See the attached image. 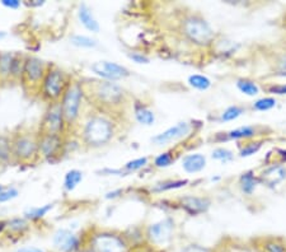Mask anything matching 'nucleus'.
Segmentation results:
<instances>
[{"label": "nucleus", "instance_id": "obj_1", "mask_svg": "<svg viewBox=\"0 0 286 252\" xmlns=\"http://www.w3.org/2000/svg\"><path fill=\"white\" fill-rule=\"evenodd\" d=\"M84 98L97 109L107 116H117L125 112L130 102L127 92L115 82L86 78L80 79Z\"/></svg>", "mask_w": 286, "mask_h": 252}, {"label": "nucleus", "instance_id": "obj_2", "mask_svg": "<svg viewBox=\"0 0 286 252\" xmlns=\"http://www.w3.org/2000/svg\"><path fill=\"white\" fill-rule=\"evenodd\" d=\"M115 137V124L110 116L93 113L80 126V139L88 148L107 145Z\"/></svg>", "mask_w": 286, "mask_h": 252}, {"label": "nucleus", "instance_id": "obj_3", "mask_svg": "<svg viewBox=\"0 0 286 252\" xmlns=\"http://www.w3.org/2000/svg\"><path fill=\"white\" fill-rule=\"evenodd\" d=\"M71 80H73V76L67 72L50 63L49 69L46 72L45 78L41 84L38 97L47 105L60 102L63 94L65 93Z\"/></svg>", "mask_w": 286, "mask_h": 252}, {"label": "nucleus", "instance_id": "obj_4", "mask_svg": "<svg viewBox=\"0 0 286 252\" xmlns=\"http://www.w3.org/2000/svg\"><path fill=\"white\" fill-rule=\"evenodd\" d=\"M13 163L34 164L38 158V134L37 131L18 130L10 135Z\"/></svg>", "mask_w": 286, "mask_h": 252}, {"label": "nucleus", "instance_id": "obj_5", "mask_svg": "<svg viewBox=\"0 0 286 252\" xmlns=\"http://www.w3.org/2000/svg\"><path fill=\"white\" fill-rule=\"evenodd\" d=\"M84 100L86 98H84V92H83L80 80L73 79L60 100L61 111L64 115L67 133L78 128Z\"/></svg>", "mask_w": 286, "mask_h": 252}, {"label": "nucleus", "instance_id": "obj_6", "mask_svg": "<svg viewBox=\"0 0 286 252\" xmlns=\"http://www.w3.org/2000/svg\"><path fill=\"white\" fill-rule=\"evenodd\" d=\"M50 63L34 55H26L25 67L22 73L21 84L26 93L31 96H38L45 74L49 69Z\"/></svg>", "mask_w": 286, "mask_h": 252}, {"label": "nucleus", "instance_id": "obj_7", "mask_svg": "<svg viewBox=\"0 0 286 252\" xmlns=\"http://www.w3.org/2000/svg\"><path fill=\"white\" fill-rule=\"evenodd\" d=\"M181 31L190 42L198 46H209L214 42L215 32L202 17L190 14L181 22Z\"/></svg>", "mask_w": 286, "mask_h": 252}, {"label": "nucleus", "instance_id": "obj_8", "mask_svg": "<svg viewBox=\"0 0 286 252\" xmlns=\"http://www.w3.org/2000/svg\"><path fill=\"white\" fill-rule=\"evenodd\" d=\"M37 133L66 137V125H65L64 115L61 111L60 102H54V104H49L46 106Z\"/></svg>", "mask_w": 286, "mask_h": 252}, {"label": "nucleus", "instance_id": "obj_9", "mask_svg": "<svg viewBox=\"0 0 286 252\" xmlns=\"http://www.w3.org/2000/svg\"><path fill=\"white\" fill-rule=\"evenodd\" d=\"M89 249L93 252H128L125 238L110 231H100L91 237Z\"/></svg>", "mask_w": 286, "mask_h": 252}, {"label": "nucleus", "instance_id": "obj_10", "mask_svg": "<svg viewBox=\"0 0 286 252\" xmlns=\"http://www.w3.org/2000/svg\"><path fill=\"white\" fill-rule=\"evenodd\" d=\"M38 134V158L40 161L54 162L60 158L65 148V138L60 135Z\"/></svg>", "mask_w": 286, "mask_h": 252}, {"label": "nucleus", "instance_id": "obj_11", "mask_svg": "<svg viewBox=\"0 0 286 252\" xmlns=\"http://www.w3.org/2000/svg\"><path fill=\"white\" fill-rule=\"evenodd\" d=\"M91 70L98 79L108 80V82H116V80L125 79L130 75V70L127 68L122 67L117 63L112 61H97L91 65Z\"/></svg>", "mask_w": 286, "mask_h": 252}, {"label": "nucleus", "instance_id": "obj_12", "mask_svg": "<svg viewBox=\"0 0 286 252\" xmlns=\"http://www.w3.org/2000/svg\"><path fill=\"white\" fill-rule=\"evenodd\" d=\"M54 246L61 252H75L80 249V238L66 228H59L52 237Z\"/></svg>", "mask_w": 286, "mask_h": 252}, {"label": "nucleus", "instance_id": "obj_13", "mask_svg": "<svg viewBox=\"0 0 286 252\" xmlns=\"http://www.w3.org/2000/svg\"><path fill=\"white\" fill-rule=\"evenodd\" d=\"M173 228V220L169 218H165L160 220V222L150 224L148 229H146V236L154 243H165L168 240H171Z\"/></svg>", "mask_w": 286, "mask_h": 252}, {"label": "nucleus", "instance_id": "obj_14", "mask_svg": "<svg viewBox=\"0 0 286 252\" xmlns=\"http://www.w3.org/2000/svg\"><path fill=\"white\" fill-rule=\"evenodd\" d=\"M190 131H191V125L186 121H182L178 122L174 126H172V128L167 129L163 133L158 134L152 140L156 144H158V145H164V144L171 143V142H174V140H178L181 138L186 137Z\"/></svg>", "mask_w": 286, "mask_h": 252}, {"label": "nucleus", "instance_id": "obj_15", "mask_svg": "<svg viewBox=\"0 0 286 252\" xmlns=\"http://www.w3.org/2000/svg\"><path fill=\"white\" fill-rule=\"evenodd\" d=\"M181 205L191 216H198L207 212L210 208V200L198 196H185L181 199Z\"/></svg>", "mask_w": 286, "mask_h": 252}, {"label": "nucleus", "instance_id": "obj_16", "mask_svg": "<svg viewBox=\"0 0 286 252\" xmlns=\"http://www.w3.org/2000/svg\"><path fill=\"white\" fill-rule=\"evenodd\" d=\"M15 52L0 51V85L12 83V67Z\"/></svg>", "mask_w": 286, "mask_h": 252}, {"label": "nucleus", "instance_id": "obj_17", "mask_svg": "<svg viewBox=\"0 0 286 252\" xmlns=\"http://www.w3.org/2000/svg\"><path fill=\"white\" fill-rule=\"evenodd\" d=\"M78 18H79L80 23H82L89 32H93V34H98L100 30L99 23L95 19V14L92 12V9L89 8L87 4H80L79 9H78Z\"/></svg>", "mask_w": 286, "mask_h": 252}, {"label": "nucleus", "instance_id": "obj_18", "mask_svg": "<svg viewBox=\"0 0 286 252\" xmlns=\"http://www.w3.org/2000/svg\"><path fill=\"white\" fill-rule=\"evenodd\" d=\"M205 166H206V158H205V155L200 154V153L186 155L182 159V167L187 173L200 172L204 170Z\"/></svg>", "mask_w": 286, "mask_h": 252}, {"label": "nucleus", "instance_id": "obj_19", "mask_svg": "<svg viewBox=\"0 0 286 252\" xmlns=\"http://www.w3.org/2000/svg\"><path fill=\"white\" fill-rule=\"evenodd\" d=\"M134 115L137 122H140L141 125H146V126L153 125L156 121V116H154L152 109L148 108L141 102H137V101L134 104Z\"/></svg>", "mask_w": 286, "mask_h": 252}, {"label": "nucleus", "instance_id": "obj_20", "mask_svg": "<svg viewBox=\"0 0 286 252\" xmlns=\"http://www.w3.org/2000/svg\"><path fill=\"white\" fill-rule=\"evenodd\" d=\"M10 163H13L10 135L0 134V166H8Z\"/></svg>", "mask_w": 286, "mask_h": 252}, {"label": "nucleus", "instance_id": "obj_21", "mask_svg": "<svg viewBox=\"0 0 286 252\" xmlns=\"http://www.w3.org/2000/svg\"><path fill=\"white\" fill-rule=\"evenodd\" d=\"M285 170L283 167H280V166H272V167L267 168V170L262 172L261 180L265 183H268L270 186H274L285 179Z\"/></svg>", "mask_w": 286, "mask_h": 252}, {"label": "nucleus", "instance_id": "obj_22", "mask_svg": "<svg viewBox=\"0 0 286 252\" xmlns=\"http://www.w3.org/2000/svg\"><path fill=\"white\" fill-rule=\"evenodd\" d=\"M54 208V204H45V205H41V207H34L30 208L25 212V218L27 219L28 222H37V220H41V219L45 218L49 212H51V209Z\"/></svg>", "mask_w": 286, "mask_h": 252}, {"label": "nucleus", "instance_id": "obj_23", "mask_svg": "<svg viewBox=\"0 0 286 252\" xmlns=\"http://www.w3.org/2000/svg\"><path fill=\"white\" fill-rule=\"evenodd\" d=\"M82 180H83L82 171H79V170L67 171V172L65 173L64 183H63V186H64V190L66 192L74 191V190L76 188V186L82 182Z\"/></svg>", "mask_w": 286, "mask_h": 252}, {"label": "nucleus", "instance_id": "obj_24", "mask_svg": "<svg viewBox=\"0 0 286 252\" xmlns=\"http://www.w3.org/2000/svg\"><path fill=\"white\" fill-rule=\"evenodd\" d=\"M258 182L259 181L257 180V177L254 176V173H253L252 171L243 173V175L241 176L242 191H243L246 195H251L253 191H254V190H256Z\"/></svg>", "mask_w": 286, "mask_h": 252}, {"label": "nucleus", "instance_id": "obj_25", "mask_svg": "<svg viewBox=\"0 0 286 252\" xmlns=\"http://www.w3.org/2000/svg\"><path fill=\"white\" fill-rule=\"evenodd\" d=\"M26 55L21 52H15L14 60H13L12 67V83H19L23 73V67H25Z\"/></svg>", "mask_w": 286, "mask_h": 252}, {"label": "nucleus", "instance_id": "obj_26", "mask_svg": "<svg viewBox=\"0 0 286 252\" xmlns=\"http://www.w3.org/2000/svg\"><path fill=\"white\" fill-rule=\"evenodd\" d=\"M256 135V130L252 126H242L235 130H231L226 133V138L233 140H241V139H251Z\"/></svg>", "mask_w": 286, "mask_h": 252}, {"label": "nucleus", "instance_id": "obj_27", "mask_svg": "<svg viewBox=\"0 0 286 252\" xmlns=\"http://www.w3.org/2000/svg\"><path fill=\"white\" fill-rule=\"evenodd\" d=\"M28 220L23 216V218H13L10 220H6V228L9 232L17 234H23L28 229Z\"/></svg>", "mask_w": 286, "mask_h": 252}, {"label": "nucleus", "instance_id": "obj_28", "mask_svg": "<svg viewBox=\"0 0 286 252\" xmlns=\"http://www.w3.org/2000/svg\"><path fill=\"white\" fill-rule=\"evenodd\" d=\"M70 43L76 47H82V49H93L97 46V41L89 36L84 35H73L70 37Z\"/></svg>", "mask_w": 286, "mask_h": 252}, {"label": "nucleus", "instance_id": "obj_29", "mask_svg": "<svg viewBox=\"0 0 286 252\" xmlns=\"http://www.w3.org/2000/svg\"><path fill=\"white\" fill-rule=\"evenodd\" d=\"M237 87L242 93L247 94V96H251V97L257 96L259 93L258 85L250 79H239L237 82Z\"/></svg>", "mask_w": 286, "mask_h": 252}, {"label": "nucleus", "instance_id": "obj_30", "mask_svg": "<svg viewBox=\"0 0 286 252\" xmlns=\"http://www.w3.org/2000/svg\"><path fill=\"white\" fill-rule=\"evenodd\" d=\"M189 183V180H176V181H165V182H160L153 187V191L161 192L167 191V190H173V188H180L186 186Z\"/></svg>", "mask_w": 286, "mask_h": 252}, {"label": "nucleus", "instance_id": "obj_31", "mask_svg": "<svg viewBox=\"0 0 286 252\" xmlns=\"http://www.w3.org/2000/svg\"><path fill=\"white\" fill-rule=\"evenodd\" d=\"M189 83L191 87L198 89V91H206V89L210 88L211 85L210 79L204 75H191L189 78Z\"/></svg>", "mask_w": 286, "mask_h": 252}, {"label": "nucleus", "instance_id": "obj_32", "mask_svg": "<svg viewBox=\"0 0 286 252\" xmlns=\"http://www.w3.org/2000/svg\"><path fill=\"white\" fill-rule=\"evenodd\" d=\"M146 164H148V158H146V157H141V158H136V159H132V161H128L127 163L124 166V168H121V170L124 171L125 175H127V173L136 172V171L141 170V168L145 167Z\"/></svg>", "mask_w": 286, "mask_h": 252}, {"label": "nucleus", "instance_id": "obj_33", "mask_svg": "<svg viewBox=\"0 0 286 252\" xmlns=\"http://www.w3.org/2000/svg\"><path fill=\"white\" fill-rule=\"evenodd\" d=\"M244 112V109L239 106H230L222 112V121H233V120L238 119L242 113Z\"/></svg>", "mask_w": 286, "mask_h": 252}, {"label": "nucleus", "instance_id": "obj_34", "mask_svg": "<svg viewBox=\"0 0 286 252\" xmlns=\"http://www.w3.org/2000/svg\"><path fill=\"white\" fill-rule=\"evenodd\" d=\"M276 106V100L272 97H265L261 100H257L253 105V108L257 111H268Z\"/></svg>", "mask_w": 286, "mask_h": 252}, {"label": "nucleus", "instance_id": "obj_35", "mask_svg": "<svg viewBox=\"0 0 286 252\" xmlns=\"http://www.w3.org/2000/svg\"><path fill=\"white\" fill-rule=\"evenodd\" d=\"M173 155H172L171 152H165V153H161V154H159L158 157H157L156 159H154V166L158 168H165V167H169L172 164V162H173Z\"/></svg>", "mask_w": 286, "mask_h": 252}, {"label": "nucleus", "instance_id": "obj_36", "mask_svg": "<svg viewBox=\"0 0 286 252\" xmlns=\"http://www.w3.org/2000/svg\"><path fill=\"white\" fill-rule=\"evenodd\" d=\"M19 190L14 186H10V187H4L3 191L0 192V203H6V201H10L13 199L18 198Z\"/></svg>", "mask_w": 286, "mask_h": 252}, {"label": "nucleus", "instance_id": "obj_37", "mask_svg": "<svg viewBox=\"0 0 286 252\" xmlns=\"http://www.w3.org/2000/svg\"><path fill=\"white\" fill-rule=\"evenodd\" d=\"M213 158L216 161H222L224 163L233 159V153L226 148H216L213 152Z\"/></svg>", "mask_w": 286, "mask_h": 252}, {"label": "nucleus", "instance_id": "obj_38", "mask_svg": "<svg viewBox=\"0 0 286 252\" xmlns=\"http://www.w3.org/2000/svg\"><path fill=\"white\" fill-rule=\"evenodd\" d=\"M263 252H286V247L277 241H267L263 245Z\"/></svg>", "mask_w": 286, "mask_h": 252}, {"label": "nucleus", "instance_id": "obj_39", "mask_svg": "<svg viewBox=\"0 0 286 252\" xmlns=\"http://www.w3.org/2000/svg\"><path fill=\"white\" fill-rule=\"evenodd\" d=\"M262 143L261 142H256V143H250L247 144L243 149L241 150V157H250V155H253L254 153H257L261 149Z\"/></svg>", "mask_w": 286, "mask_h": 252}, {"label": "nucleus", "instance_id": "obj_40", "mask_svg": "<svg viewBox=\"0 0 286 252\" xmlns=\"http://www.w3.org/2000/svg\"><path fill=\"white\" fill-rule=\"evenodd\" d=\"M275 72L280 75H286V54L281 55L275 63Z\"/></svg>", "mask_w": 286, "mask_h": 252}, {"label": "nucleus", "instance_id": "obj_41", "mask_svg": "<svg viewBox=\"0 0 286 252\" xmlns=\"http://www.w3.org/2000/svg\"><path fill=\"white\" fill-rule=\"evenodd\" d=\"M128 58L134 61V63H136V64H148L150 61L149 58L146 55L141 54V52H130Z\"/></svg>", "mask_w": 286, "mask_h": 252}, {"label": "nucleus", "instance_id": "obj_42", "mask_svg": "<svg viewBox=\"0 0 286 252\" xmlns=\"http://www.w3.org/2000/svg\"><path fill=\"white\" fill-rule=\"evenodd\" d=\"M0 4L6 9H18V8H21L22 1H19V0H1Z\"/></svg>", "mask_w": 286, "mask_h": 252}, {"label": "nucleus", "instance_id": "obj_43", "mask_svg": "<svg viewBox=\"0 0 286 252\" xmlns=\"http://www.w3.org/2000/svg\"><path fill=\"white\" fill-rule=\"evenodd\" d=\"M182 252H210L207 249L202 246H198V245H189L185 249L182 250Z\"/></svg>", "mask_w": 286, "mask_h": 252}, {"label": "nucleus", "instance_id": "obj_44", "mask_svg": "<svg viewBox=\"0 0 286 252\" xmlns=\"http://www.w3.org/2000/svg\"><path fill=\"white\" fill-rule=\"evenodd\" d=\"M272 93L277 94H286V85H275L272 88H270Z\"/></svg>", "mask_w": 286, "mask_h": 252}, {"label": "nucleus", "instance_id": "obj_45", "mask_svg": "<svg viewBox=\"0 0 286 252\" xmlns=\"http://www.w3.org/2000/svg\"><path fill=\"white\" fill-rule=\"evenodd\" d=\"M15 252H45L43 250L37 249V247H21Z\"/></svg>", "mask_w": 286, "mask_h": 252}, {"label": "nucleus", "instance_id": "obj_46", "mask_svg": "<svg viewBox=\"0 0 286 252\" xmlns=\"http://www.w3.org/2000/svg\"><path fill=\"white\" fill-rule=\"evenodd\" d=\"M119 194H122L121 190H117V191H113V192H108V194L106 195V198H107V199L116 198V196H119Z\"/></svg>", "mask_w": 286, "mask_h": 252}, {"label": "nucleus", "instance_id": "obj_47", "mask_svg": "<svg viewBox=\"0 0 286 252\" xmlns=\"http://www.w3.org/2000/svg\"><path fill=\"white\" fill-rule=\"evenodd\" d=\"M6 228V220H0V233H3Z\"/></svg>", "mask_w": 286, "mask_h": 252}, {"label": "nucleus", "instance_id": "obj_48", "mask_svg": "<svg viewBox=\"0 0 286 252\" xmlns=\"http://www.w3.org/2000/svg\"><path fill=\"white\" fill-rule=\"evenodd\" d=\"M6 37V32L5 31H0V40H3Z\"/></svg>", "mask_w": 286, "mask_h": 252}, {"label": "nucleus", "instance_id": "obj_49", "mask_svg": "<svg viewBox=\"0 0 286 252\" xmlns=\"http://www.w3.org/2000/svg\"><path fill=\"white\" fill-rule=\"evenodd\" d=\"M281 153V157H283L284 161H286V150H280Z\"/></svg>", "mask_w": 286, "mask_h": 252}, {"label": "nucleus", "instance_id": "obj_50", "mask_svg": "<svg viewBox=\"0 0 286 252\" xmlns=\"http://www.w3.org/2000/svg\"><path fill=\"white\" fill-rule=\"evenodd\" d=\"M80 252H93V251H92L91 249H86V250H83V251H80Z\"/></svg>", "mask_w": 286, "mask_h": 252}, {"label": "nucleus", "instance_id": "obj_51", "mask_svg": "<svg viewBox=\"0 0 286 252\" xmlns=\"http://www.w3.org/2000/svg\"><path fill=\"white\" fill-rule=\"evenodd\" d=\"M3 188H4V186H3V185H1V183H0V192L3 191Z\"/></svg>", "mask_w": 286, "mask_h": 252}]
</instances>
